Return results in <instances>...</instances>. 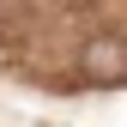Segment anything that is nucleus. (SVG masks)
I'll return each mask as SVG.
<instances>
[{
    "label": "nucleus",
    "mask_w": 127,
    "mask_h": 127,
    "mask_svg": "<svg viewBox=\"0 0 127 127\" xmlns=\"http://www.w3.org/2000/svg\"><path fill=\"white\" fill-rule=\"evenodd\" d=\"M79 73H85L91 85H121L127 79V36L97 30V36L85 42V55H79Z\"/></svg>",
    "instance_id": "f257e3e1"
}]
</instances>
